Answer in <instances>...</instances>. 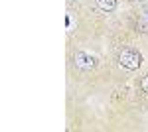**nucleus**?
I'll list each match as a JSON object with an SVG mask.
<instances>
[{"label": "nucleus", "mask_w": 148, "mask_h": 132, "mask_svg": "<svg viewBox=\"0 0 148 132\" xmlns=\"http://www.w3.org/2000/svg\"><path fill=\"white\" fill-rule=\"evenodd\" d=\"M97 4H99V8L105 12H113L116 8V0H97Z\"/></svg>", "instance_id": "3"}, {"label": "nucleus", "mask_w": 148, "mask_h": 132, "mask_svg": "<svg viewBox=\"0 0 148 132\" xmlns=\"http://www.w3.org/2000/svg\"><path fill=\"white\" fill-rule=\"evenodd\" d=\"M140 87H142V91L148 95V75H146V77H142V81H140Z\"/></svg>", "instance_id": "4"}, {"label": "nucleus", "mask_w": 148, "mask_h": 132, "mask_svg": "<svg viewBox=\"0 0 148 132\" xmlns=\"http://www.w3.org/2000/svg\"><path fill=\"white\" fill-rule=\"evenodd\" d=\"M119 63H121V67H125L128 71H134V69H138L140 63H142V55H140V51L134 49V47H125V49L119 53Z\"/></svg>", "instance_id": "1"}, {"label": "nucleus", "mask_w": 148, "mask_h": 132, "mask_svg": "<svg viewBox=\"0 0 148 132\" xmlns=\"http://www.w3.org/2000/svg\"><path fill=\"white\" fill-rule=\"evenodd\" d=\"M73 61H75V65L79 67V69H83V71H89V69H93V67L97 65V59H95L93 55L85 53V51H77L75 57H73Z\"/></svg>", "instance_id": "2"}]
</instances>
